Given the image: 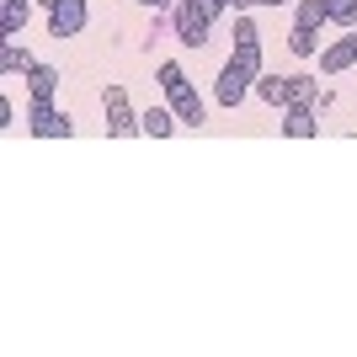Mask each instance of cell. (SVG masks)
I'll return each instance as SVG.
<instances>
[{
    "instance_id": "6da1fadb",
    "label": "cell",
    "mask_w": 357,
    "mask_h": 357,
    "mask_svg": "<svg viewBox=\"0 0 357 357\" xmlns=\"http://www.w3.org/2000/svg\"><path fill=\"white\" fill-rule=\"evenodd\" d=\"M213 16H219V11H213L208 0H181V6H176V38L187 48H203V43H208Z\"/></svg>"
},
{
    "instance_id": "7a4b0ae2",
    "label": "cell",
    "mask_w": 357,
    "mask_h": 357,
    "mask_svg": "<svg viewBox=\"0 0 357 357\" xmlns=\"http://www.w3.org/2000/svg\"><path fill=\"white\" fill-rule=\"evenodd\" d=\"M27 123H32V134H38V139H70L75 134V118H70V112H59L54 102H32Z\"/></svg>"
},
{
    "instance_id": "3957f363",
    "label": "cell",
    "mask_w": 357,
    "mask_h": 357,
    "mask_svg": "<svg viewBox=\"0 0 357 357\" xmlns=\"http://www.w3.org/2000/svg\"><path fill=\"white\" fill-rule=\"evenodd\" d=\"M102 102H107V118H112L107 128H112L118 139L139 134V118H134V107H128V91H123V86H107V96H102Z\"/></svg>"
},
{
    "instance_id": "277c9868",
    "label": "cell",
    "mask_w": 357,
    "mask_h": 357,
    "mask_svg": "<svg viewBox=\"0 0 357 357\" xmlns=\"http://www.w3.org/2000/svg\"><path fill=\"white\" fill-rule=\"evenodd\" d=\"M48 32L54 38H80L86 32V0H59L48 11Z\"/></svg>"
},
{
    "instance_id": "5b68a950",
    "label": "cell",
    "mask_w": 357,
    "mask_h": 357,
    "mask_svg": "<svg viewBox=\"0 0 357 357\" xmlns=\"http://www.w3.org/2000/svg\"><path fill=\"white\" fill-rule=\"evenodd\" d=\"M251 80H256L251 70H240V64L229 59V64H224V75H219V86H213V96H219V107H240V96L251 91Z\"/></svg>"
},
{
    "instance_id": "8992f818",
    "label": "cell",
    "mask_w": 357,
    "mask_h": 357,
    "mask_svg": "<svg viewBox=\"0 0 357 357\" xmlns=\"http://www.w3.org/2000/svg\"><path fill=\"white\" fill-rule=\"evenodd\" d=\"M357 64V38H342V43H331L326 54H320V70L326 75H342V70H352Z\"/></svg>"
},
{
    "instance_id": "52a82bcc",
    "label": "cell",
    "mask_w": 357,
    "mask_h": 357,
    "mask_svg": "<svg viewBox=\"0 0 357 357\" xmlns=\"http://www.w3.org/2000/svg\"><path fill=\"white\" fill-rule=\"evenodd\" d=\"M320 80L314 75H288V107H320Z\"/></svg>"
},
{
    "instance_id": "ba28073f",
    "label": "cell",
    "mask_w": 357,
    "mask_h": 357,
    "mask_svg": "<svg viewBox=\"0 0 357 357\" xmlns=\"http://www.w3.org/2000/svg\"><path fill=\"white\" fill-rule=\"evenodd\" d=\"M27 86H32V102H54V91H59V70H54V64H32Z\"/></svg>"
},
{
    "instance_id": "9c48e42d",
    "label": "cell",
    "mask_w": 357,
    "mask_h": 357,
    "mask_svg": "<svg viewBox=\"0 0 357 357\" xmlns=\"http://www.w3.org/2000/svg\"><path fill=\"white\" fill-rule=\"evenodd\" d=\"M171 112H176L181 123H192V128H197V123H203V102H197V91L192 86L171 91Z\"/></svg>"
},
{
    "instance_id": "30bf717a",
    "label": "cell",
    "mask_w": 357,
    "mask_h": 357,
    "mask_svg": "<svg viewBox=\"0 0 357 357\" xmlns=\"http://www.w3.org/2000/svg\"><path fill=\"white\" fill-rule=\"evenodd\" d=\"M256 91H261V102H272V107H288V75H256Z\"/></svg>"
},
{
    "instance_id": "8fae6325",
    "label": "cell",
    "mask_w": 357,
    "mask_h": 357,
    "mask_svg": "<svg viewBox=\"0 0 357 357\" xmlns=\"http://www.w3.org/2000/svg\"><path fill=\"white\" fill-rule=\"evenodd\" d=\"M283 134H288V139H314V107H288Z\"/></svg>"
},
{
    "instance_id": "7c38bea8",
    "label": "cell",
    "mask_w": 357,
    "mask_h": 357,
    "mask_svg": "<svg viewBox=\"0 0 357 357\" xmlns=\"http://www.w3.org/2000/svg\"><path fill=\"white\" fill-rule=\"evenodd\" d=\"M176 112H160V107H149V112H144V118H139V134H155V139H165V134H171V128H176Z\"/></svg>"
},
{
    "instance_id": "4fadbf2b",
    "label": "cell",
    "mask_w": 357,
    "mask_h": 357,
    "mask_svg": "<svg viewBox=\"0 0 357 357\" xmlns=\"http://www.w3.org/2000/svg\"><path fill=\"white\" fill-rule=\"evenodd\" d=\"M22 22H27V0H0V32H6V38H16V32H22Z\"/></svg>"
},
{
    "instance_id": "5bb4252c",
    "label": "cell",
    "mask_w": 357,
    "mask_h": 357,
    "mask_svg": "<svg viewBox=\"0 0 357 357\" xmlns=\"http://www.w3.org/2000/svg\"><path fill=\"white\" fill-rule=\"evenodd\" d=\"M235 64L251 70V75H261V38H240L235 43Z\"/></svg>"
},
{
    "instance_id": "9a60e30c",
    "label": "cell",
    "mask_w": 357,
    "mask_h": 357,
    "mask_svg": "<svg viewBox=\"0 0 357 357\" xmlns=\"http://www.w3.org/2000/svg\"><path fill=\"white\" fill-rule=\"evenodd\" d=\"M320 22H331V16H326V0H298L294 27H314V32H320Z\"/></svg>"
},
{
    "instance_id": "2e32d148",
    "label": "cell",
    "mask_w": 357,
    "mask_h": 357,
    "mask_svg": "<svg viewBox=\"0 0 357 357\" xmlns=\"http://www.w3.org/2000/svg\"><path fill=\"white\" fill-rule=\"evenodd\" d=\"M0 70H6V75H16V70H22V75H32V59H27V54H22V48L11 43V38H6V48H0Z\"/></svg>"
},
{
    "instance_id": "e0dca14e",
    "label": "cell",
    "mask_w": 357,
    "mask_h": 357,
    "mask_svg": "<svg viewBox=\"0 0 357 357\" xmlns=\"http://www.w3.org/2000/svg\"><path fill=\"white\" fill-rule=\"evenodd\" d=\"M326 16L336 27H357V0H326Z\"/></svg>"
},
{
    "instance_id": "ac0fdd59",
    "label": "cell",
    "mask_w": 357,
    "mask_h": 357,
    "mask_svg": "<svg viewBox=\"0 0 357 357\" xmlns=\"http://www.w3.org/2000/svg\"><path fill=\"white\" fill-rule=\"evenodd\" d=\"M288 48H294L298 59H310V54H314V27H294V32H288Z\"/></svg>"
},
{
    "instance_id": "d6986e66",
    "label": "cell",
    "mask_w": 357,
    "mask_h": 357,
    "mask_svg": "<svg viewBox=\"0 0 357 357\" xmlns=\"http://www.w3.org/2000/svg\"><path fill=\"white\" fill-rule=\"evenodd\" d=\"M187 86V75H181V64H160V91L171 96V91H181Z\"/></svg>"
},
{
    "instance_id": "ffe728a7",
    "label": "cell",
    "mask_w": 357,
    "mask_h": 357,
    "mask_svg": "<svg viewBox=\"0 0 357 357\" xmlns=\"http://www.w3.org/2000/svg\"><path fill=\"white\" fill-rule=\"evenodd\" d=\"M213 11H245V6H251V0H208Z\"/></svg>"
},
{
    "instance_id": "44dd1931",
    "label": "cell",
    "mask_w": 357,
    "mask_h": 357,
    "mask_svg": "<svg viewBox=\"0 0 357 357\" xmlns=\"http://www.w3.org/2000/svg\"><path fill=\"white\" fill-rule=\"evenodd\" d=\"M139 6H149V11H160V6H171V0H139Z\"/></svg>"
},
{
    "instance_id": "7402d4cb",
    "label": "cell",
    "mask_w": 357,
    "mask_h": 357,
    "mask_svg": "<svg viewBox=\"0 0 357 357\" xmlns=\"http://www.w3.org/2000/svg\"><path fill=\"white\" fill-rule=\"evenodd\" d=\"M256 6H294V0H256Z\"/></svg>"
},
{
    "instance_id": "603a6c76",
    "label": "cell",
    "mask_w": 357,
    "mask_h": 357,
    "mask_svg": "<svg viewBox=\"0 0 357 357\" xmlns=\"http://www.w3.org/2000/svg\"><path fill=\"white\" fill-rule=\"evenodd\" d=\"M352 38H357V27H352Z\"/></svg>"
}]
</instances>
